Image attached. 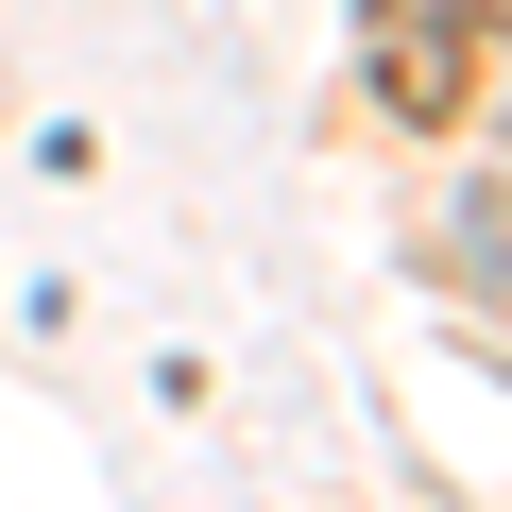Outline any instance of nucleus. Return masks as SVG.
Wrapping results in <instances>:
<instances>
[{
  "label": "nucleus",
  "instance_id": "obj_1",
  "mask_svg": "<svg viewBox=\"0 0 512 512\" xmlns=\"http://www.w3.org/2000/svg\"><path fill=\"white\" fill-rule=\"evenodd\" d=\"M376 103L393 120H461L478 103V18H393L376 35Z\"/></svg>",
  "mask_w": 512,
  "mask_h": 512
}]
</instances>
